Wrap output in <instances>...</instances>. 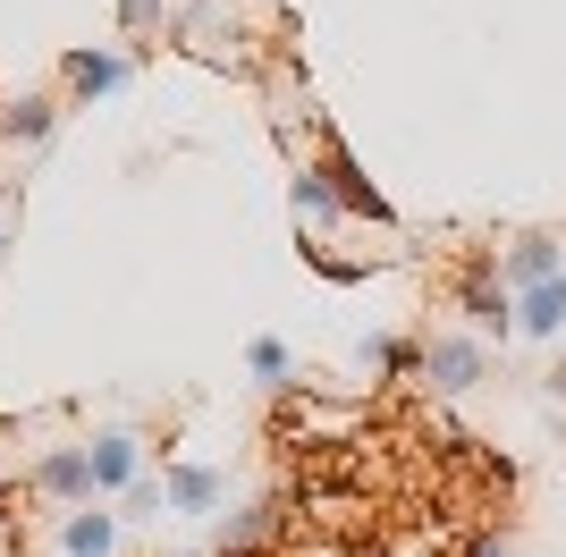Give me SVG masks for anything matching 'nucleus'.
Segmentation results:
<instances>
[{
	"mask_svg": "<svg viewBox=\"0 0 566 557\" xmlns=\"http://www.w3.org/2000/svg\"><path fill=\"white\" fill-rule=\"evenodd\" d=\"M287 203H296V220H305V229L338 220V195L322 186V169H296V178H287Z\"/></svg>",
	"mask_w": 566,
	"mask_h": 557,
	"instance_id": "14",
	"label": "nucleus"
},
{
	"mask_svg": "<svg viewBox=\"0 0 566 557\" xmlns=\"http://www.w3.org/2000/svg\"><path fill=\"white\" fill-rule=\"evenodd\" d=\"M0 211H9V178H0ZM0 245H9V237H0Z\"/></svg>",
	"mask_w": 566,
	"mask_h": 557,
	"instance_id": "18",
	"label": "nucleus"
},
{
	"mask_svg": "<svg viewBox=\"0 0 566 557\" xmlns=\"http://www.w3.org/2000/svg\"><path fill=\"white\" fill-rule=\"evenodd\" d=\"M161 498H169V515H220L229 507V482H220V464H169Z\"/></svg>",
	"mask_w": 566,
	"mask_h": 557,
	"instance_id": "8",
	"label": "nucleus"
},
{
	"mask_svg": "<svg viewBox=\"0 0 566 557\" xmlns=\"http://www.w3.org/2000/svg\"><path fill=\"white\" fill-rule=\"evenodd\" d=\"M127 76H136V51H118V43H76L69 60H60V102L94 111V102H111Z\"/></svg>",
	"mask_w": 566,
	"mask_h": 557,
	"instance_id": "1",
	"label": "nucleus"
},
{
	"mask_svg": "<svg viewBox=\"0 0 566 557\" xmlns=\"http://www.w3.org/2000/svg\"><path fill=\"white\" fill-rule=\"evenodd\" d=\"M457 313H465V329L491 347V338H516V296H507V278H499V262H473L465 287H457Z\"/></svg>",
	"mask_w": 566,
	"mask_h": 557,
	"instance_id": "5",
	"label": "nucleus"
},
{
	"mask_svg": "<svg viewBox=\"0 0 566 557\" xmlns=\"http://www.w3.org/2000/svg\"><path fill=\"white\" fill-rule=\"evenodd\" d=\"M549 389H558V397H566V364H558V371H549Z\"/></svg>",
	"mask_w": 566,
	"mask_h": 557,
	"instance_id": "17",
	"label": "nucleus"
},
{
	"mask_svg": "<svg viewBox=\"0 0 566 557\" xmlns=\"http://www.w3.org/2000/svg\"><path fill=\"white\" fill-rule=\"evenodd\" d=\"M85 456H94V498H127L144 482V464H153V440L144 431H94Z\"/></svg>",
	"mask_w": 566,
	"mask_h": 557,
	"instance_id": "6",
	"label": "nucleus"
},
{
	"mask_svg": "<svg viewBox=\"0 0 566 557\" xmlns=\"http://www.w3.org/2000/svg\"><path fill=\"white\" fill-rule=\"evenodd\" d=\"M169 0H118V34H153Z\"/></svg>",
	"mask_w": 566,
	"mask_h": 557,
	"instance_id": "16",
	"label": "nucleus"
},
{
	"mask_svg": "<svg viewBox=\"0 0 566 557\" xmlns=\"http://www.w3.org/2000/svg\"><path fill=\"white\" fill-rule=\"evenodd\" d=\"M245 371H254L262 389H296V355H287V338H245Z\"/></svg>",
	"mask_w": 566,
	"mask_h": 557,
	"instance_id": "13",
	"label": "nucleus"
},
{
	"mask_svg": "<svg viewBox=\"0 0 566 557\" xmlns=\"http://www.w3.org/2000/svg\"><path fill=\"white\" fill-rule=\"evenodd\" d=\"M558 329H566V271L516 296V338H558Z\"/></svg>",
	"mask_w": 566,
	"mask_h": 557,
	"instance_id": "11",
	"label": "nucleus"
},
{
	"mask_svg": "<svg viewBox=\"0 0 566 557\" xmlns=\"http://www.w3.org/2000/svg\"><path fill=\"white\" fill-rule=\"evenodd\" d=\"M60 118H69L60 93H25V102H9V111H0V178H9V161H43L51 136H60Z\"/></svg>",
	"mask_w": 566,
	"mask_h": 557,
	"instance_id": "2",
	"label": "nucleus"
},
{
	"mask_svg": "<svg viewBox=\"0 0 566 557\" xmlns=\"http://www.w3.org/2000/svg\"><path fill=\"white\" fill-rule=\"evenodd\" d=\"M364 364L406 380V371H423V338H364Z\"/></svg>",
	"mask_w": 566,
	"mask_h": 557,
	"instance_id": "15",
	"label": "nucleus"
},
{
	"mask_svg": "<svg viewBox=\"0 0 566 557\" xmlns=\"http://www.w3.org/2000/svg\"><path fill=\"white\" fill-rule=\"evenodd\" d=\"M195 557H220V549H195Z\"/></svg>",
	"mask_w": 566,
	"mask_h": 557,
	"instance_id": "19",
	"label": "nucleus"
},
{
	"mask_svg": "<svg viewBox=\"0 0 566 557\" xmlns=\"http://www.w3.org/2000/svg\"><path fill=\"white\" fill-rule=\"evenodd\" d=\"M558 271H566V245H558V237H516L507 262H499L507 296H524V287H542V278H558Z\"/></svg>",
	"mask_w": 566,
	"mask_h": 557,
	"instance_id": "9",
	"label": "nucleus"
},
{
	"mask_svg": "<svg viewBox=\"0 0 566 557\" xmlns=\"http://www.w3.org/2000/svg\"><path fill=\"white\" fill-rule=\"evenodd\" d=\"M25 490L43 498V507H94V456H85V440H60L34 456V473H25Z\"/></svg>",
	"mask_w": 566,
	"mask_h": 557,
	"instance_id": "3",
	"label": "nucleus"
},
{
	"mask_svg": "<svg viewBox=\"0 0 566 557\" xmlns=\"http://www.w3.org/2000/svg\"><path fill=\"white\" fill-rule=\"evenodd\" d=\"M482 364H491V347H482L473 329H440V338H423V380H431L440 397L473 389V380H482Z\"/></svg>",
	"mask_w": 566,
	"mask_h": 557,
	"instance_id": "7",
	"label": "nucleus"
},
{
	"mask_svg": "<svg viewBox=\"0 0 566 557\" xmlns=\"http://www.w3.org/2000/svg\"><path fill=\"white\" fill-rule=\"evenodd\" d=\"M271 533H280V498H254V507L220 515V557H245V549H262Z\"/></svg>",
	"mask_w": 566,
	"mask_h": 557,
	"instance_id": "12",
	"label": "nucleus"
},
{
	"mask_svg": "<svg viewBox=\"0 0 566 557\" xmlns=\"http://www.w3.org/2000/svg\"><path fill=\"white\" fill-rule=\"evenodd\" d=\"M499 557H507V549H499Z\"/></svg>",
	"mask_w": 566,
	"mask_h": 557,
	"instance_id": "20",
	"label": "nucleus"
},
{
	"mask_svg": "<svg viewBox=\"0 0 566 557\" xmlns=\"http://www.w3.org/2000/svg\"><path fill=\"white\" fill-rule=\"evenodd\" d=\"M60 557H118V515L69 507V515H60Z\"/></svg>",
	"mask_w": 566,
	"mask_h": 557,
	"instance_id": "10",
	"label": "nucleus"
},
{
	"mask_svg": "<svg viewBox=\"0 0 566 557\" xmlns=\"http://www.w3.org/2000/svg\"><path fill=\"white\" fill-rule=\"evenodd\" d=\"M313 169H322V186L338 195V211H347V220H373V229H398V211H389V195H380V186L364 178V161H355V153H347L338 136L322 144V161H313Z\"/></svg>",
	"mask_w": 566,
	"mask_h": 557,
	"instance_id": "4",
	"label": "nucleus"
}]
</instances>
